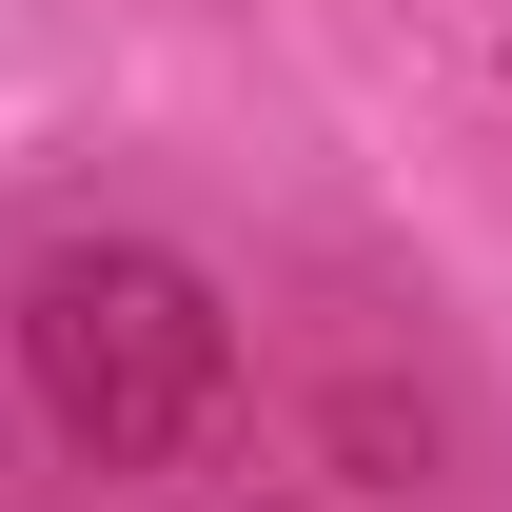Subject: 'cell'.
Wrapping results in <instances>:
<instances>
[{"label": "cell", "instance_id": "1", "mask_svg": "<svg viewBox=\"0 0 512 512\" xmlns=\"http://www.w3.org/2000/svg\"><path fill=\"white\" fill-rule=\"evenodd\" d=\"M20 375H40V414H60L99 473H158V453H197V414H217V375H237V335H217V296H197L178 256L60 237L40 276H20Z\"/></svg>", "mask_w": 512, "mask_h": 512}]
</instances>
